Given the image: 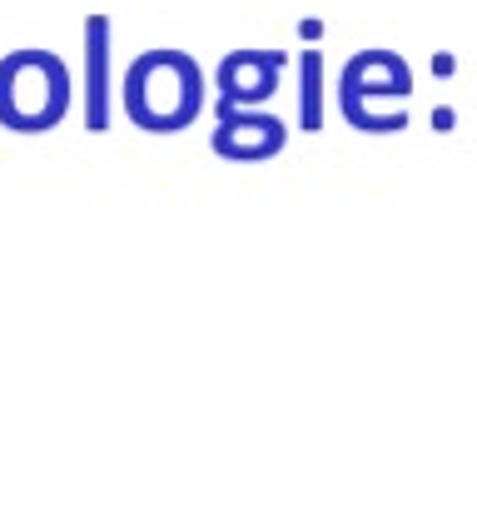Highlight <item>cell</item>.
I'll return each instance as SVG.
<instances>
[{"mask_svg": "<svg viewBox=\"0 0 477 512\" xmlns=\"http://www.w3.org/2000/svg\"><path fill=\"white\" fill-rule=\"evenodd\" d=\"M110 15H85V30H80V115H85V130L100 135L110 130V115H115V80H110Z\"/></svg>", "mask_w": 477, "mask_h": 512, "instance_id": "cell-5", "label": "cell"}, {"mask_svg": "<svg viewBox=\"0 0 477 512\" xmlns=\"http://www.w3.org/2000/svg\"><path fill=\"white\" fill-rule=\"evenodd\" d=\"M209 80L199 70V60L189 50H174V45H159V50H140L125 75H120V105L125 115L150 130V135H179L199 120L204 110V95Z\"/></svg>", "mask_w": 477, "mask_h": 512, "instance_id": "cell-1", "label": "cell"}, {"mask_svg": "<svg viewBox=\"0 0 477 512\" xmlns=\"http://www.w3.org/2000/svg\"><path fill=\"white\" fill-rule=\"evenodd\" d=\"M289 145V125L274 110H229L214 125V155L224 160H269Z\"/></svg>", "mask_w": 477, "mask_h": 512, "instance_id": "cell-6", "label": "cell"}, {"mask_svg": "<svg viewBox=\"0 0 477 512\" xmlns=\"http://www.w3.org/2000/svg\"><path fill=\"white\" fill-rule=\"evenodd\" d=\"M413 95V65L398 55V50H383V45H368L358 55L343 60L338 70V110L353 130L363 135H398L388 120H378L373 100H393L398 110L408 105Z\"/></svg>", "mask_w": 477, "mask_h": 512, "instance_id": "cell-3", "label": "cell"}, {"mask_svg": "<svg viewBox=\"0 0 477 512\" xmlns=\"http://www.w3.org/2000/svg\"><path fill=\"white\" fill-rule=\"evenodd\" d=\"M75 100L70 65L55 50L25 45L0 55V125L15 135H45L65 120Z\"/></svg>", "mask_w": 477, "mask_h": 512, "instance_id": "cell-2", "label": "cell"}, {"mask_svg": "<svg viewBox=\"0 0 477 512\" xmlns=\"http://www.w3.org/2000/svg\"><path fill=\"white\" fill-rule=\"evenodd\" d=\"M299 130H323V50H299Z\"/></svg>", "mask_w": 477, "mask_h": 512, "instance_id": "cell-7", "label": "cell"}, {"mask_svg": "<svg viewBox=\"0 0 477 512\" xmlns=\"http://www.w3.org/2000/svg\"><path fill=\"white\" fill-rule=\"evenodd\" d=\"M279 80H284V50H229L214 70L219 115L264 110V100L279 95Z\"/></svg>", "mask_w": 477, "mask_h": 512, "instance_id": "cell-4", "label": "cell"}]
</instances>
